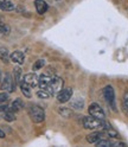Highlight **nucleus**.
Instances as JSON below:
<instances>
[{
  "instance_id": "obj_1",
  "label": "nucleus",
  "mask_w": 128,
  "mask_h": 147,
  "mask_svg": "<svg viewBox=\"0 0 128 147\" xmlns=\"http://www.w3.org/2000/svg\"><path fill=\"white\" fill-rule=\"evenodd\" d=\"M29 115L31 117V120L34 123H40L44 121L45 119V112L40 106L37 105H31L29 108Z\"/></svg>"
},
{
  "instance_id": "obj_2",
  "label": "nucleus",
  "mask_w": 128,
  "mask_h": 147,
  "mask_svg": "<svg viewBox=\"0 0 128 147\" xmlns=\"http://www.w3.org/2000/svg\"><path fill=\"white\" fill-rule=\"evenodd\" d=\"M103 121L104 120H100L97 117L94 116H83V127L86 129H98V128H103Z\"/></svg>"
},
{
  "instance_id": "obj_3",
  "label": "nucleus",
  "mask_w": 128,
  "mask_h": 147,
  "mask_svg": "<svg viewBox=\"0 0 128 147\" xmlns=\"http://www.w3.org/2000/svg\"><path fill=\"white\" fill-rule=\"evenodd\" d=\"M103 96L106 102L109 105L113 110H116V105H115V91L112 86H106L103 88Z\"/></svg>"
},
{
  "instance_id": "obj_4",
  "label": "nucleus",
  "mask_w": 128,
  "mask_h": 147,
  "mask_svg": "<svg viewBox=\"0 0 128 147\" xmlns=\"http://www.w3.org/2000/svg\"><path fill=\"white\" fill-rule=\"evenodd\" d=\"M63 87H64V81L61 77H53L52 81H51V83L46 88V90L52 96V95H57L59 91L63 89Z\"/></svg>"
},
{
  "instance_id": "obj_5",
  "label": "nucleus",
  "mask_w": 128,
  "mask_h": 147,
  "mask_svg": "<svg viewBox=\"0 0 128 147\" xmlns=\"http://www.w3.org/2000/svg\"><path fill=\"white\" fill-rule=\"evenodd\" d=\"M88 112L91 116H94V117H97L100 119V120H104L106 119V114L103 112V109L101 108V106L97 105V103H91L88 108Z\"/></svg>"
},
{
  "instance_id": "obj_6",
  "label": "nucleus",
  "mask_w": 128,
  "mask_h": 147,
  "mask_svg": "<svg viewBox=\"0 0 128 147\" xmlns=\"http://www.w3.org/2000/svg\"><path fill=\"white\" fill-rule=\"evenodd\" d=\"M14 87H15L14 80H12L10 74H6V75L4 76V78H3V81H1L0 89L6 90V91H8V93H12V91H14Z\"/></svg>"
},
{
  "instance_id": "obj_7",
  "label": "nucleus",
  "mask_w": 128,
  "mask_h": 147,
  "mask_svg": "<svg viewBox=\"0 0 128 147\" xmlns=\"http://www.w3.org/2000/svg\"><path fill=\"white\" fill-rule=\"evenodd\" d=\"M71 96H72V89L71 88H65V89H62L57 94V100L61 103H65L71 98Z\"/></svg>"
},
{
  "instance_id": "obj_8",
  "label": "nucleus",
  "mask_w": 128,
  "mask_h": 147,
  "mask_svg": "<svg viewBox=\"0 0 128 147\" xmlns=\"http://www.w3.org/2000/svg\"><path fill=\"white\" fill-rule=\"evenodd\" d=\"M24 82H26L31 88H34L39 86V76H37L36 74H26L24 76Z\"/></svg>"
},
{
  "instance_id": "obj_9",
  "label": "nucleus",
  "mask_w": 128,
  "mask_h": 147,
  "mask_svg": "<svg viewBox=\"0 0 128 147\" xmlns=\"http://www.w3.org/2000/svg\"><path fill=\"white\" fill-rule=\"evenodd\" d=\"M52 78L53 77L50 75V72L42 74V75L39 76V87H40V89H46L49 87V84L51 83Z\"/></svg>"
},
{
  "instance_id": "obj_10",
  "label": "nucleus",
  "mask_w": 128,
  "mask_h": 147,
  "mask_svg": "<svg viewBox=\"0 0 128 147\" xmlns=\"http://www.w3.org/2000/svg\"><path fill=\"white\" fill-rule=\"evenodd\" d=\"M103 129L106 131V134H107L108 136L113 138V139H119V138H120L119 133L110 126V123H108L107 121H103Z\"/></svg>"
},
{
  "instance_id": "obj_11",
  "label": "nucleus",
  "mask_w": 128,
  "mask_h": 147,
  "mask_svg": "<svg viewBox=\"0 0 128 147\" xmlns=\"http://www.w3.org/2000/svg\"><path fill=\"white\" fill-rule=\"evenodd\" d=\"M11 61L15 64H19V65H22V64L24 63V53L22 51H13L11 53V56H10Z\"/></svg>"
},
{
  "instance_id": "obj_12",
  "label": "nucleus",
  "mask_w": 128,
  "mask_h": 147,
  "mask_svg": "<svg viewBox=\"0 0 128 147\" xmlns=\"http://www.w3.org/2000/svg\"><path fill=\"white\" fill-rule=\"evenodd\" d=\"M34 6H36V10H37V12L39 14H44L48 11V4L45 3L44 0H36Z\"/></svg>"
},
{
  "instance_id": "obj_13",
  "label": "nucleus",
  "mask_w": 128,
  "mask_h": 147,
  "mask_svg": "<svg viewBox=\"0 0 128 147\" xmlns=\"http://www.w3.org/2000/svg\"><path fill=\"white\" fill-rule=\"evenodd\" d=\"M102 136H103L102 132H94V133L87 135V141L90 144H96L98 140L102 139Z\"/></svg>"
},
{
  "instance_id": "obj_14",
  "label": "nucleus",
  "mask_w": 128,
  "mask_h": 147,
  "mask_svg": "<svg viewBox=\"0 0 128 147\" xmlns=\"http://www.w3.org/2000/svg\"><path fill=\"white\" fill-rule=\"evenodd\" d=\"M23 108H24L23 101L20 98H17V100H14L12 102V105L10 107V110H11V112H19V110H22Z\"/></svg>"
},
{
  "instance_id": "obj_15",
  "label": "nucleus",
  "mask_w": 128,
  "mask_h": 147,
  "mask_svg": "<svg viewBox=\"0 0 128 147\" xmlns=\"http://www.w3.org/2000/svg\"><path fill=\"white\" fill-rule=\"evenodd\" d=\"M31 87L26 83V82H24V80L23 81H20V89H22V93L24 94V96H26L27 98H30L31 97V89H30Z\"/></svg>"
},
{
  "instance_id": "obj_16",
  "label": "nucleus",
  "mask_w": 128,
  "mask_h": 147,
  "mask_svg": "<svg viewBox=\"0 0 128 147\" xmlns=\"http://www.w3.org/2000/svg\"><path fill=\"white\" fill-rule=\"evenodd\" d=\"M10 52H8V50L4 47H0V59H1L4 63H8L10 62Z\"/></svg>"
},
{
  "instance_id": "obj_17",
  "label": "nucleus",
  "mask_w": 128,
  "mask_h": 147,
  "mask_svg": "<svg viewBox=\"0 0 128 147\" xmlns=\"http://www.w3.org/2000/svg\"><path fill=\"white\" fill-rule=\"evenodd\" d=\"M22 78V69L19 67H15L13 69V80L15 84H20V80Z\"/></svg>"
},
{
  "instance_id": "obj_18",
  "label": "nucleus",
  "mask_w": 128,
  "mask_h": 147,
  "mask_svg": "<svg viewBox=\"0 0 128 147\" xmlns=\"http://www.w3.org/2000/svg\"><path fill=\"white\" fill-rule=\"evenodd\" d=\"M0 8H1L3 11H12V10H14L15 8V6H14V4L12 3V1H5L1 4V6H0Z\"/></svg>"
},
{
  "instance_id": "obj_19",
  "label": "nucleus",
  "mask_w": 128,
  "mask_h": 147,
  "mask_svg": "<svg viewBox=\"0 0 128 147\" xmlns=\"http://www.w3.org/2000/svg\"><path fill=\"white\" fill-rule=\"evenodd\" d=\"M58 113H59L63 117H70V116L72 115L71 110L68 109V108H65V107H59V108H58Z\"/></svg>"
},
{
  "instance_id": "obj_20",
  "label": "nucleus",
  "mask_w": 128,
  "mask_h": 147,
  "mask_svg": "<svg viewBox=\"0 0 128 147\" xmlns=\"http://www.w3.org/2000/svg\"><path fill=\"white\" fill-rule=\"evenodd\" d=\"M37 96L39 98H49V97H51V94L46 89H40V90L37 91Z\"/></svg>"
},
{
  "instance_id": "obj_21",
  "label": "nucleus",
  "mask_w": 128,
  "mask_h": 147,
  "mask_svg": "<svg viewBox=\"0 0 128 147\" xmlns=\"http://www.w3.org/2000/svg\"><path fill=\"white\" fill-rule=\"evenodd\" d=\"M4 119L6 121H8V122H12V121L15 120V116H14L13 112H11V110H7V112H5V114H4Z\"/></svg>"
},
{
  "instance_id": "obj_22",
  "label": "nucleus",
  "mask_w": 128,
  "mask_h": 147,
  "mask_svg": "<svg viewBox=\"0 0 128 147\" xmlns=\"http://www.w3.org/2000/svg\"><path fill=\"white\" fill-rule=\"evenodd\" d=\"M83 105H84V102L82 98H76V101L72 102V107L76 108V109H82L83 108Z\"/></svg>"
},
{
  "instance_id": "obj_23",
  "label": "nucleus",
  "mask_w": 128,
  "mask_h": 147,
  "mask_svg": "<svg viewBox=\"0 0 128 147\" xmlns=\"http://www.w3.org/2000/svg\"><path fill=\"white\" fill-rule=\"evenodd\" d=\"M44 65H45V61H44V59H39V61H37V62L33 64L32 69H33V70H39V69H42Z\"/></svg>"
},
{
  "instance_id": "obj_24",
  "label": "nucleus",
  "mask_w": 128,
  "mask_h": 147,
  "mask_svg": "<svg viewBox=\"0 0 128 147\" xmlns=\"http://www.w3.org/2000/svg\"><path fill=\"white\" fill-rule=\"evenodd\" d=\"M10 32V26L0 23V33H8Z\"/></svg>"
},
{
  "instance_id": "obj_25",
  "label": "nucleus",
  "mask_w": 128,
  "mask_h": 147,
  "mask_svg": "<svg viewBox=\"0 0 128 147\" xmlns=\"http://www.w3.org/2000/svg\"><path fill=\"white\" fill-rule=\"evenodd\" d=\"M8 101V94L7 93H0V103H5Z\"/></svg>"
},
{
  "instance_id": "obj_26",
  "label": "nucleus",
  "mask_w": 128,
  "mask_h": 147,
  "mask_svg": "<svg viewBox=\"0 0 128 147\" xmlns=\"http://www.w3.org/2000/svg\"><path fill=\"white\" fill-rule=\"evenodd\" d=\"M123 107L126 109V112L128 113V91H126L123 95Z\"/></svg>"
},
{
  "instance_id": "obj_27",
  "label": "nucleus",
  "mask_w": 128,
  "mask_h": 147,
  "mask_svg": "<svg viewBox=\"0 0 128 147\" xmlns=\"http://www.w3.org/2000/svg\"><path fill=\"white\" fill-rule=\"evenodd\" d=\"M5 136H6L5 132H4V131H1V129H0V139H3V138H5Z\"/></svg>"
},
{
  "instance_id": "obj_28",
  "label": "nucleus",
  "mask_w": 128,
  "mask_h": 147,
  "mask_svg": "<svg viewBox=\"0 0 128 147\" xmlns=\"http://www.w3.org/2000/svg\"><path fill=\"white\" fill-rule=\"evenodd\" d=\"M3 81V78H1V71H0V82Z\"/></svg>"
},
{
  "instance_id": "obj_29",
  "label": "nucleus",
  "mask_w": 128,
  "mask_h": 147,
  "mask_svg": "<svg viewBox=\"0 0 128 147\" xmlns=\"http://www.w3.org/2000/svg\"><path fill=\"white\" fill-rule=\"evenodd\" d=\"M4 1H5V0H0V6H1V4H3Z\"/></svg>"
}]
</instances>
